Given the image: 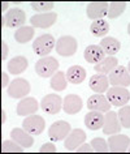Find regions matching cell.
Instances as JSON below:
<instances>
[{"instance_id": "1", "label": "cell", "mask_w": 130, "mask_h": 154, "mask_svg": "<svg viewBox=\"0 0 130 154\" xmlns=\"http://www.w3.org/2000/svg\"><path fill=\"white\" fill-rule=\"evenodd\" d=\"M59 68V61L57 59L52 56H44L40 57L35 63V72L39 77L47 79V77H52L57 72Z\"/></svg>"}, {"instance_id": "2", "label": "cell", "mask_w": 130, "mask_h": 154, "mask_svg": "<svg viewBox=\"0 0 130 154\" xmlns=\"http://www.w3.org/2000/svg\"><path fill=\"white\" fill-rule=\"evenodd\" d=\"M77 47H78V43H77V39L72 35H63L60 37L56 42V52L57 55L60 56H64V57H69V56H73L75 52H77Z\"/></svg>"}, {"instance_id": "3", "label": "cell", "mask_w": 130, "mask_h": 154, "mask_svg": "<svg viewBox=\"0 0 130 154\" xmlns=\"http://www.w3.org/2000/svg\"><path fill=\"white\" fill-rule=\"evenodd\" d=\"M56 46V41L51 34H43L39 35L35 41L33 42V50L38 56H48L49 52L53 50V47Z\"/></svg>"}, {"instance_id": "4", "label": "cell", "mask_w": 130, "mask_h": 154, "mask_svg": "<svg viewBox=\"0 0 130 154\" xmlns=\"http://www.w3.org/2000/svg\"><path fill=\"white\" fill-rule=\"evenodd\" d=\"M31 88H30V82L25 79H14L12 82L8 85V89H7V93L10 98L14 99H22L25 97H28V94L30 93Z\"/></svg>"}, {"instance_id": "5", "label": "cell", "mask_w": 130, "mask_h": 154, "mask_svg": "<svg viewBox=\"0 0 130 154\" xmlns=\"http://www.w3.org/2000/svg\"><path fill=\"white\" fill-rule=\"evenodd\" d=\"M107 98H108V101L112 106L122 107L129 102L130 91L122 86H113L107 90Z\"/></svg>"}, {"instance_id": "6", "label": "cell", "mask_w": 130, "mask_h": 154, "mask_svg": "<svg viewBox=\"0 0 130 154\" xmlns=\"http://www.w3.org/2000/svg\"><path fill=\"white\" fill-rule=\"evenodd\" d=\"M22 128H24L26 132H29L30 134H34V136H38L44 131L46 128V122L43 116L40 115H29L26 116V119H24L22 122Z\"/></svg>"}, {"instance_id": "7", "label": "cell", "mask_w": 130, "mask_h": 154, "mask_svg": "<svg viewBox=\"0 0 130 154\" xmlns=\"http://www.w3.org/2000/svg\"><path fill=\"white\" fill-rule=\"evenodd\" d=\"M108 80L112 86L128 88L130 86V72L128 71V68L120 65V67H116L109 73Z\"/></svg>"}, {"instance_id": "8", "label": "cell", "mask_w": 130, "mask_h": 154, "mask_svg": "<svg viewBox=\"0 0 130 154\" xmlns=\"http://www.w3.org/2000/svg\"><path fill=\"white\" fill-rule=\"evenodd\" d=\"M40 109L49 115H56L63 110V99L59 94H47L42 99Z\"/></svg>"}, {"instance_id": "9", "label": "cell", "mask_w": 130, "mask_h": 154, "mask_svg": "<svg viewBox=\"0 0 130 154\" xmlns=\"http://www.w3.org/2000/svg\"><path fill=\"white\" fill-rule=\"evenodd\" d=\"M70 131L72 127L69 123L65 120H59L51 124V127L48 128V137L52 141H61L65 140V137L70 133Z\"/></svg>"}, {"instance_id": "10", "label": "cell", "mask_w": 130, "mask_h": 154, "mask_svg": "<svg viewBox=\"0 0 130 154\" xmlns=\"http://www.w3.org/2000/svg\"><path fill=\"white\" fill-rule=\"evenodd\" d=\"M103 133L104 134H116L120 133L121 131V123L118 119V114L116 111H107V114L104 115V124H103Z\"/></svg>"}, {"instance_id": "11", "label": "cell", "mask_w": 130, "mask_h": 154, "mask_svg": "<svg viewBox=\"0 0 130 154\" xmlns=\"http://www.w3.org/2000/svg\"><path fill=\"white\" fill-rule=\"evenodd\" d=\"M57 20V13L55 12H47V13H39L34 14L30 18V24L33 28H39V29H47L55 24Z\"/></svg>"}, {"instance_id": "12", "label": "cell", "mask_w": 130, "mask_h": 154, "mask_svg": "<svg viewBox=\"0 0 130 154\" xmlns=\"http://www.w3.org/2000/svg\"><path fill=\"white\" fill-rule=\"evenodd\" d=\"M109 3L107 2H93L89 3L86 8V14L87 17L91 20H100L104 16L108 14V9H109Z\"/></svg>"}, {"instance_id": "13", "label": "cell", "mask_w": 130, "mask_h": 154, "mask_svg": "<svg viewBox=\"0 0 130 154\" xmlns=\"http://www.w3.org/2000/svg\"><path fill=\"white\" fill-rule=\"evenodd\" d=\"M25 21H26V14L20 8L9 9L5 13V26L9 29L21 28V26H24Z\"/></svg>"}, {"instance_id": "14", "label": "cell", "mask_w": 130, "mask_h": 154, "mask_svg": "<svg viewBox=\"0 0 130 154\" xmlns=\"http://www.w3.org/2000/svg\"><path fill=\"white\" fill-rule=\"evenodd\" d=\"M85 140H86L85 131H82L79 128L72 129L70 133L64 140V148L66 150H75L79 145H82L85 142Z\"/></svg>"}, {"instance_id": "15", "label": "cell", "mask_w": 130, "mask_h": 154, "mask_svg": "<svg viewBox=\"0 0 130 154\" xmlns=\"http://www.w3.org/2000/svg\"><path fill=\"white\" fill-rule=\"evenodd\" d=\"M38 109H39V105H38L35 98L25 97L18 102V105L16 107V112H17V115H20V116H29V115L35 114Z\"/></svg>"}, {"instance_id": "16", "label": "cell", "mask_w": 130, "mask_h": 154, "mask_svg": "<svg viewBox=\"0 0 130 154\" xmlns=\"http://www.w3.org/2000/svg\"><path fill=\"white\" fill-rule=\"evenodd\" d=\"M87 109L91 111H100V112H107L111 109V103L107 98V95L103 94H94L87 99Z\"/></svg>"}, {"instance_id": "17", "label": "cell", "mask_w": 130, "mask_h": 154, "mask_svg": "<svg viewBox=\"0 0 130 154\" xmlns=\"http://www.w3.org/2000/svg\"><path fill=\"white\" fill-rule=\"evenodd\" d=\"M82 106H83L82 98L77 94H68L63 101V110L68 115L78 114L82 110Z\"/></svg>"}, {"instance_id": "18", "label": "cell", "mask_w": 130, "mask_h": 154, "mask_svg": "<svg viewBox=\"0 0 130 154\" xmlns=\"http://www.w3.org/2000/svg\"><path fill=\"white\" fill-rule=\"evenodd\" d=\"M130 145V138L125 134H111L108 138V146L111 152H126Z\"/></svg>"}, {"instance_id": "19", "label": "cell", "mask_w": 130, "mask_h": 154, "mask_svg": "<svg viewBox=\"0 0 130 154\" xmlns=\"http://www.w3.org/2000/svg\"><path fill=\"white\" fill-rule=\"evenodd\" d=\"M10 140H13L24 148H31L34 145V138L24 128H13L10 131Z\"/></svg>"}, {"instance_id": "20", "label": "cell", "mask_w": 130, "mask_h": 154, "mask_svg": "<svg viewBox=\"0 0 130 154\" xmlns=\"http://www.w3.org/2000/svg\"><path fill=\"white\" fill-rule=\"evenodd\" d=\"M83 56H85V60L87 61V63L98 64L105 57V54L99 45H90L85 48Z\"/></svg>"}, {"instance_id": "21", "label": "cell", "mask_w": 130, "mask_h": 154, "mask_svg": "<svg viewBox=\"0 0 130 154\" xmlns=\"http://www.w3.org/2000/svg\"><path fill=\"white\" fill-rule=\"evenodd\" d=\"M89 84H90L91 89H93L95 93H98V94H103V93H105V91L109 89L108 77H107V75H102V73H98V75L91 76Z\"/></svg>"}, {"instance_id": "22", "label": "cell", "mask_w": 130, "mask_h": 154, "mask_svg": "<svg viewBox=\"0 0 130 154\" xmlns=\"http://www.w3.org/2000/svg\"><path fill=\"white\" fill-rule=\"evenodd\" d=\"M104 115L100 111H90L85 116V125L91 131H98L103 128Z\"/></svg>"}, {"instance_id": "23", "label": "cell", "mask_w": 130, "mask_h": 154, "mask_svg": "<svg viewBox=\"0 0 130 154\" xmlns=\"http://www.w3.org/2000/svg\"><path fill=\"white\" fill-rule=\"evenodd\" d=\"M29 61L25 56H14L13 59H10L7 64L8 72L12 75H21L22 72H25L28 69Z\"/></svg>"}, {"instance_id": "24", "label": "cell", "mask_w": 130, "mask_h": 154, "mask_svg": "<svg viewBox=\"0 0 130 154\" xmlns=\"http://www.w3.org/2000/svg\"><path fill=\"white\" fill-rule=\"evenodd\" d=\"M116 67H118V60L114 56H105L100 63L95 64V72L96 73H102V75H108L113 71Z\"/></svg>"}, {"instance_id": "25", "label": "cell", "mask_w": 130, "mask_h": 154, "mask_svg": "<svg viewBox=\"0 0 130 154\" xmlns=\"http://www.w3.org/2000/svg\"><path fill=\"white\" fill-rule=\"evenodd\" d=\"M99 46L103 48V51H104L105 55H108V56L116 55V54L120 51V48H121L120 41H117L116 38H113V37L103 38V39L100 41V45Z\"/></svg>"}, {"instance_id": "26", "label": "cell", "mask_w": 130, "mask_h": 154, "mask_svg": "<svg viewBox=\"0 0 130 154\" xmlns=\"http://www.w3.org/2000/svg\"><path fill=\"white\" fill-rule=\"evenodd\" d=\"M85 79H86V71L81 65H73L66 71V80L70 84L77 85V84L85 81Z\"/></svg>"}, {"instance_id": "27", "label": "cell", "mask_w": 130, "mask_h": 154, "mask_svg": "<svg viewBox=\"0 0 130 154\" xmlns=\"http://www.w3.org/2000/svg\"><path fill=\"white\" fill-rule=\"evenodd\" d=\"M90 32L93 33V35H95V37H104V35H107V34L109 33L108 21L103 20V18L93 21L91 22V25H90Z\"/></svg>"}, {"instance_id": "28", "label": "cell", "mask_w": 130, "mask_h": 154, "mask_svg": "<svg viewBox=\"0 0 130 154\" xmlns=\"http://www.w3.org/2000/svg\"><path fill=\"white\" fill-rule=\"evenodd\" d=\"M66 84H68L66 73H64L61 71H57L55 75L51 77L49 86H51L55 91H63V90H65V88H66Z\"/></svg>"}, {"instance_id": "29", "label": "cell", "mask_w": 130, "mask_h": 154, "mask_svg": "<svg viewBox=\"0 0 130 154\" xmlns=\"http://www.w3.org/2000/svg\"><path fill=\"white\" fill-rule=\"evenodd\" d=\"M34 28L33 26H21L14 33V39L18 43H28L29 41L33 39L34 37Z\"/></svg>"}, {"instance_id": "30", "label": "cell", "mask_w": 130, "mask_h": 154, "mask_svg": "<svg viewBox=\"0 0 130 154\" xmlns=\"http://www.w3.org/2000/svg\"><path fill=\"white\" fill-rule=\"evenodd\" d=\"M109 9H108V16L109 18H117L120 17L122 12L125 11L126 8V3L125 2H113V3H109Z\"/></svg>"}, {"instance_id": "31", "label": "cell", "mask_w": 130, "mask_h": 154, "mask_svg": "<svg viewBox=\"0 0 130 154\" xmlns=\"http://www.w3.org/2000/svg\"><path fill=\"white\" fill-rule=\"evenodd\" d=\"M118 119H120L121 127L124 128H130V106H122L120 110H118Z\"/></svg>"}, {"instance_id": "32", "label": "cell", "mask_w": 130, "mask_h": 154, "mask_svg": "<svg viewBox=\"0 0 130 154\" xmlns=\"http://www.w3.org/2000/svg\"><path fill=\"white\" fill-rule=\"evenodd\" d=\"M31 8L37 12H42V13H47L48 11H51L55 7V3L52 2H33L30 3Z\"/></svg>"}, {"instance_id": "33", "label": "cell", "mask_w": 130, "mask_h": 154, "mask_svg": "<svg viewBox=\"0 0 130 154\" xmlns=\"http://www.w3.org/2000/svg\"><path fill=\"white\" fill-rule=\"evenodd\" d=\"M91 146H93L94 152H109V146L104 138L95 137L91 140Z\"/></svg>"}, {"instance_id": "34", "label": "cell", "mask_w": 130, "mask_h": 154, "mask_svg": "<svg viewBox=\"0 0 130 154\" xmlns=\"http://www.w3.org/2000/svg\"><path fill=\"white\" fill-rule=\"evenodd\" d=\"M3 152H13V153H22L24 152V146L18 145L17 142H14L13 140L10 141H4L3 142Z\"/></svg>"}, {"instance_id": "35", "label": "cell", "mask_w": 130, "mask_h": 154, "mask_svg": "<svg viewBox=\"0 0 130 154\" xmlns=\"http://www.w3.org/2000/svg\"><path fill=\"white\" fill-rule=\"evenodd\" d=\"M40 153H55L56 152V146L53 142H46V144H43L40 146L39 149Z\"/></svg>"}, {"instance_id": "36", "label": "cell", "mask_w": 130, "mask_h": 154, "mask_svg": "<svg viewBox=\"0 0 130 154\" xmlns=\"http://www.w3.org/2000/svg\"><path fill=\"white\" fill-rule=\"evenodd\" d=\"M77 152L78 153H85V152H94L93 146H91V144H85L83 142L82 145H79L77 148Z\"/></svg>"}, {"instance_id": "37", "label": "cell", "mask_w": 130, "mask_h": 154, "mask_svg": "<svg viewBox=\"0 0 130 154\" xmlns=\"http://www.w3.org/2000/svg\"><path fill=\"white\" fill-rule=\"evenodd\" d=\"M1 48H3L1 59H3V60H5L7 57H8V52H9V50H8V45H7L5 42H1Z\"/></svg>"}, {"instance_id": "38", "label": "cell", "mask_w": 130, "mask_h": 154, "mask_svg": "<svg viewBox=\"0 0 130 154\" xmlns=\"http://www.w3.org/2000/svg\"><path fill=\"white\" fill-rule=\"evenodd\" d=\"M1 77H3V84H1V88H8V84H9V77L5 72L1 73Z\"/></svg>"}, {"instance_id": "39", "label": "cell", "mask_w": 130, "mask_h": 154, "mask_svg": "<svg viewBox=\"0 0 130 154\" xmlns=\"http://www.w3.org/2000/svg\"><path fill=\"white\" fill-rule=\"evenodd\" d=\"M5 120H7V114H5V111L3 110V123H5Z\"/></svg>"}, {"instance_id": "40", "label": "cell", "mask_w": 130, "mask_h": 154, "mask_svg": "<svg viewBox=\"0 0 130 154\" xmlns=\"http://www.w3.org/2000/svg\"><path fill=\"white\" fill-rule=\"evenodd\" d=\"M8 5H9L8 3H3V12H4V11H5L7 8H8Z\"/></svg>"}, {"instance_id": "41", "label": "cell", "mask_w": 130, "mask_h": 154, "mask_svg": "<svg viewBox=\"0 0 130 154\" xmlns=\"http://www.w3.org/2000/svg\"><path fill=\"white\" fill-rule=\"evenodd\" d=\"M128 34L130 35V22H129V25H128Z\"/></svg>"}, {"instance_id": "42", "label": "cell", "mask_w": 130, "mask_h": 154, "mask_svg": "<svg viewBox=\"0 0 130 154\" xmlns=\"http://www.w3.org/2000/svg\"><path fill=\"white\" fill-rule=\"evenodd\" d=\"M128 71L130 72V61H129V64H128Z\"/></svg>"}, {"instance_id": "43", "label": "cell", "mask_w": 130, "mask_h": 154, "mask_svg": "<svg viewBox=\"0 0 130 154\" xmlns=\"http://www.w3.org/2000/svg\"><path fill=\"white\" fill-rule=\"evenodd\" d=\"M128 152H130V145H129V150H128Z\"/></svg>"}]
</instances>
